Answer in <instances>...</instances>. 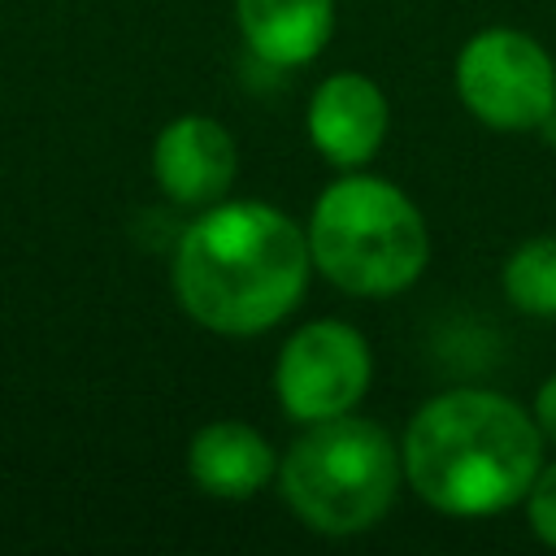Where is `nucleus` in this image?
I'll use <instances>...</instances> for the list:
<instances>
[{
  "label": "nucleus",
  "mask_w": 556,
  "mask_h": 556,
  "mask_svg": "<svg viewBox=\"0 0 556 556\" xmlns=\"http://www.w3.org/2000/svg\"><path fill=\"white\" fill-rule=\"evenodd\" d=\"M308 235L265 200L208 204L174 248V291L191 321L217 334H261L304 295Z\"/></svg>",
  "instance_id": "f257e3e1"
},
{
  "label": "nucleus",
  "mask_w": 556,
  "mask_h": 556,
  "mask_svg": "<svg viewBox=\"0 0 556 556\" xmlns=\"http://www.w3.org/2000/svg\"><path fill=\"white\" fill-rule=\"evenodd\" d=\"M543 430L517 400L452 387L426 400L400 443L408 486L447 517H491L526 500L543 469Z\"/></svg>",
  "instance_id": "f03ea898"
},
{
  "label": "nucleus",
  "mask_w": 556,
  "mask_h": 556,
  "mask_svg": "<svg viewBox=\"0 0 556 556\" xmlns=\"http://www.w3.org/2000/svg\"><path fill=\"white\" fill-rule=\"evenodd\" d=\"M304 235L313 269L348 295H400L430 261L421 208L395 182L356 169L317 195Z\"/></svg>",
  "instance_id": "7ed1b4c3"
},
{
  "label": "nucleus",
  "mask_w": 556,
  "mask_h": 556,
  "mask_svg": "<svg viewBox=\"0 0 556 556\" xmlns=\"http://www.w3.org/2000/svg\"><path fill=\"white\" fill-rule=\"evenodd\" d=\"M404 478L400 447L378 421L326 417L313 421L278 465L291 513L317 534H361L387 517Z\"/></svg>",
  "instance_id": "20e7f679"
},
{
  "label": "nucleus",
  "mask_w": 556,
  "mask_h": 556,
  "mask_svg": "<svg viewBox=\"0 0 556 556\" xmlns=\"http://www.w3.org/2000/svg\"><path fill=\"white\" fill-rule=\"evenodd\" d=\"M460 104L491 130H534L556 109V65L517 26L478 30L456 56Z\"/></svg>",
  "instance_id": "39448f33"
},
{
  "label": "nucleus",
  "mask_w": 556,
  "mask_h": 556,
  "mask_svg": "<svg viewBox=\"0 0 556 556\" xmlns=\"http://www.w3.org/2000/svg\"><path fill=\"white\" fill-rule=\"evenodd\" d=\"M374 356L356 326L321 317L300 326L274 365V395L291 421L313 426L326 417H343L369 391Z\"/></svg>",
  "instance_id": "423d86ee"
},
{
  "label": "nucleus",
  "mask_w": 556,
  "mask_h": 556,
  "mask_svg": "<svg viewBox=\"0 0 556 556\" xmlns=\"http://www.w3.org/2000/svg\"><path fill=\"white\" fill-rule=\"evenodd\" d=\"M304 126H308L313 148L334 169H361L365 161L378 156L387 126H391V109H387L382 87L369 74L343 70L317 83Z\"/></svg>",
  "instance_id": "0eeeda50"
},
{
  "label": "nucleus",
  "mask_w": 556,
  "mask_h": 556,
  "mask_svg": "<svg viewBox=\"0 0 556 556\" xmlns=\"http://www.w3.org/2000/svg\"><path fill=\"white\" fill-rule=\"evenodd\" d=\"M235 165H239V152L230 130L200 113L174 117L152 148V174L161 191L182 208L217 204L235 182Z\"/></svg>",
  "instance_id": "6e6552de"
},
{
  "label": "nucleus",
  "mask_w": 556,
  "mask_h": 556,
  "mask_svg": "<svg viewBox=\"0 0 556 556\" xmlns=\"http://www.w3.org/2000/svg\"><path fill=\"white\" fill-rule=\"evenodd\" d=\"M187 469L204 495L217 500H252L278 473V456L269 439L243 421H208L195 430L187 447Z\"/></svg>",
  "instance_id": "1a4fd4ad"
},
{
  "label": "nucleus",
  "mask_w": 556,
  "mask_h": 556,
  "mask_svg": "<svg viewBox=\"0 0 556 556\" xmlns=\"http://www.w3.org/2000/svg\"><path fill=\"white\" fill-rule=\"evenodd\" d=\"M235 22L256 61L295 70L326 48L334 30V0H235Z\"/></svg>",
  "instance_id": "9d476101"
},
{
  "label": "nucleus",
  "mask_w": 556,
  "mask_h": 556,
  "mask_svg": "<svg viewBox=\"0 0 556 556\" xmlns=\"http://www.w3.org/2000/svg\"><path fill=\"white\" fill-rule=\"evenodd\" d=\"M504 295L517 313L556 321V235H534L517 243L504 261Z\"/></svg>",
  "instance_id": "9b49d317"
},
{
  "label": "nucleus",
  "mask_w": 556,
  "mask_h": 556,
  "mask_svg": "<svg viewBox=\"0 0 556 556\" xmlns=\"http://www.w3.org/2000/svg\"><path fill=\"white\" fill-rule=\"evenodd\" d=\"M526 521L547 547H556V460L534 473L526 491Z\"/></svg>",
  "instance_id": "f8f14e48"
},
{
  "label": "nucleus",
  "mask_w": 556,
  "mask_h": 556,
  "mask_svg": "<svg viewBox=\"0 0 556 556\" xmlns=\"http://www.w3.org/2000/svg\"><path fill=\"white\" fill-rule=\"evenodd\" d=\"M534 421H539L543 439L556 443V374H552V378L539 387V395H534Z\"/></svg>",
  "instance_id": "ddd939ff"
}]
</instances>
